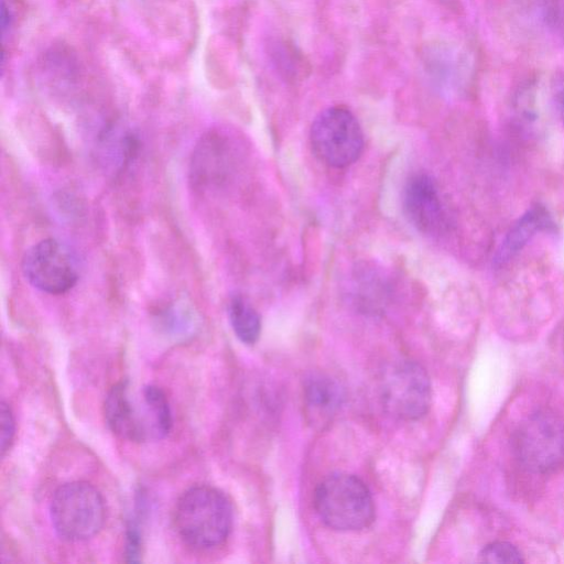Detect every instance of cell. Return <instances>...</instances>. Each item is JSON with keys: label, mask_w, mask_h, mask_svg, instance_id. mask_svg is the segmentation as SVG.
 I'll list each match as a JSON object with an SVG mask.
<instances>
[{"label": "cell", "mask_w": 564, "mask_h": 564, "mask_svg": "<svg viewBox=\"0 0 564 564\" xmlns=\"http://www.w3.org/2000/svg\"><path fill=\"white\" fill-rule=\"evenodd\" d=\"M1 454L2 456L11 448L15 435V421L12 410L8 403L1 402Z\"/></svg>", "instance_id": "16"}, {"label": "cell", "mask_w": 564, "mask_h": 564, "mask_svg": "<svg viewBox=\"0 0 564 564\" xmlns=\"http://www.w3.org/2000/svg\"><path fill=\"white\" fill-rule=\"evenodd\" d=\"M12 21H13L12 12H11L10 8L7 6L6 1L3 0L2 7H1V32H2L3 39L9 33V31L12 26Z\"/></svg>", "instance_id": "18"}, {"label": "cell", "mask_w": 564, "mask_h": 564, "mask_svg": "<svg viewBox=\"0 0 564 564\" xmlns=\"http://www.w3.org/2000/svg\"><path fill=\"white\" fill-rule=\"evenodd\" d=\"M403 206L409 221L421 232L436 235L445 229L446 217L435 181L417 173L406 182Z\"/></svg>", "instance_id": "9"}, {"label": "cell", "mask_w": 564, "mask_h": 564, "mask_svg": "<svg viewBox=\"0 0 564 564\" xmlns=\"http://www.w3.org/2000/svg\"><path fill=\"white\" fill-rule=\"evenodd\" d=\"M426 70L440 90L456 94L466 83L469 67L467 58L459 51L441 47L429 55Z\"/></svg>", "instance_id": "11"}, {"label": "cell", "mask_w": 564, "mask_h": 564, "mask_svg": "<svg viewBox=\"0 0 564 564\" xmlns=\"http://www.w3.org/2000/svg\"><path fill=\"white\" fill-rule=\"evenodd\" d=\"M229 322L236 336L245 344H254L261 332L257 311L241 295H234L228 304Z\"/></svg>", "instance_id": "13"}, {"label": "cell", "mask_w": 564, "mask_h": 564, "mask_svg": "<svg viewBox=\"0 0 564 564\" xmlns=\"http://www.w3.org/2000/svg\"><path fill=\"white\" fill-rule=\"evenodd\" d=\"M512 451L531 473L547 474L564 465V421L554 412L539 410L513 432Z\"/></svg>", "instance_id": "5"}, {"label": "cell", "mask_w": 564, "mask_h": 564, "mask_svg": "<svg viewBox=\"0 0 564 564\" xmlns=\"http://www.w3.org/2000/svg\"><path fill=\"white\" fill-rule=\"evenodd\" d=\"M141 545L142 535L140 525L135 519H131L126 530V557L128 562L135 563L141 561Z\"/></svg>", "instance_id": "15"}, {"label": "cell", "mask_w": 564, "mask_h": 564, "mask_svg": "<svg viewBox=\"0 0 564 564\" xmlns=\"http://www.w3.org/2000/svg\"><path fill=\"white\" fill-rule=\"evenodd\" d=\"M380 389L382 404L394 417L416 420L430 408V379L426 371L414 361L392 364L383 373Z\"/></svg>", "instance_id": "8"}, {"label": "cell", "mask_w": 564, "mask_h": 564, "mask_svg": "<svg viewBox=\"0 0 564 564\" xmlns=\"http://www.w3.org/2000/svg\"><path fill=\"white\" fill-rule=\"evenodd\" d=\"M314 506L321 520L335 530H361L375 519L368 487L349 474H334L325 478L315 490Z\"/></svg>", "instance_id": "3"}, {"label": "cell", "mask_w": 564, "mask_h": 564, "mask_svg": "<svg viewBox=\"0 0 564 564\" xmlns=\"http://www.w3.org/2000/svg\"><path fill=\"white\" fill-rule=\"evenodd\" d=\"M552 226L547 210L534 206L522 215L509 229L495 254V263L502 265L512 259L539 231Z\"/></svg>", "instance_id": "12"}, {"label": "cell", "mask_w": 564, "mask_h": 564, "mask_svg": "<svg viewBox=\"0 0 564 564\" xmlns=\"http://www.w3.org/2000/svg\"><path fill=\"white\" fill-rule=\"evenodd\" d=\"M305 412L312 423L324 424L336 414L343 402V390L330 377L315 373L303 388Z\"/></svg>", "instance_id": "10"}, {"label": "cell", "mask_w": 564, "mask_h": 564, "mask_svg": "<svg viewBox=\"0 0 564 564\" xmlns=\"http://www.w3.org/2000/svg\"><path fill=\"white\" fill-rule=\"evenodd\" d=\"M21 268L33 288L53 295L68 292L79 278L75 254L55 238L43 239L30 247L22 258Z\"/></svg>", "instance_id": "7"}, {"label": "cell", "mask_w": 564, "mask_h": 564, "mask_svg": "<svg viewBox=\"0 0 564 564\" xmlns=\"http://www.w3.org/2000/svg\"><path fill=\"white\" fill-rule=\"evenodd\" d=\"M550 99L552 107L564 123V74H555L550 83Z\"/></svg>", "instance_id": "17"}, {"label": "cell", "mask_w": 564, "mask_h": 564, "mask_svg": "<svg viewBox=\"0 0 564 564\" xmlns=\"http://www.w3.org/2000/svg\"><path fill=\"white\" fill-rule=\"evenodd\" d=\"M310 141L316 158L333 167H346L360 156L364 133L354 113L346 107L333 106L314 119Z\"/></svg>", "instance_id": "6"}, {"label": "cell", "mask_w": 564, "mask_h": 564, "mask_svg": "<svg viewBox=\"0 0 564 564\" xmlns=\"http://www.w3.org/2000/svg\"><path fill=\"white\" fill-rule=\"evenodd\" d=\"M50 518L56 534L69 542L95 536L104 527L106 505L100 491L87 481L61 485L50 503Z\"/></svg>", "instance_id": "4"}, {"label": "cell", "mask_w": 564, "mask_h": 564, "mask_svg": "<svg viewBox=\"0 0 564 564\" xmlns=\"http://www.w3.org/2000/svg\"><path fill=\"white\" fill-rule=\"evenodd\" d=\"M481 562L499 564H518L523 562L521 552L509 542L497 541L487 544L479 553Z\"/></svg>", "instance_id": "14"}, {"label": "cell", "mask_w": 564, "mask_h": 564, "mask_svg": "<svg viewBox=\"0 0 564 564\" xmlns=\"http://www.w3.org/2000/svg\"><path fill=\"white\" fill-rule=\"evenodd\" d=\"M232 507L219 489L198 485L185 490L176 501L173 523L180 539L196 550L223 544L232 528Z\"/></svg>", "instance_id": "2"}, {"label": "cell", "mask_w": 564, "mask_h": 564, "mask_svg": "<svg viewBox=\"0 0 564 564\" xmlns=\"http://www.w3.org/2000/svg\"><path fill=\"white\" fill-rule=\"evenodd\" d=\"M104 410L110 431L134 443L163 440L173 425L169 399L154 384L134 389L128 381H120L109 390Z\"/></svg>", "instance_id": "1"}]
</instances>
